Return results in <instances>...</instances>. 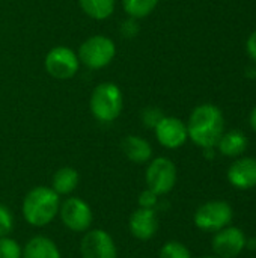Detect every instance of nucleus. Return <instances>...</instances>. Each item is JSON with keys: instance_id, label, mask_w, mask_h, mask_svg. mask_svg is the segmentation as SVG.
Returning <instances> with one entry per match:
<instances>
[{"instance_id": "9b49d317", "label": "nucleus", "mask_w": 256, "mask_h": 258, "mask_svg": "<svg viewBox=\"0 0 256 258\" xmlns=\"http://www.w3.org/2000/svg\"><path fill=\"white\" fill-rule=\"evenodd\" d=\"M246 248V236L237 227H225L213 239V249L219 258H235Z\"/></svg>"}, {"instance_id": "bb28decb", "label": "nucleus", "mask_w": 256, "mask_h": 258, "mask_svg": "<svg viewBox=\"0 0 256 258\" xmlns=\"http://www.w3.org/2000/svg\"><path fill=\"white\" fill-rule=\"evenodd\" d=\"M246 246H247L249 249L255 251V249H256V237H253V239H249V240H246Z\"/></svg>"}, {"instance_id": "39448f33", "label": "nucleus", "mask_w": 256, "mask_h": 258, "mask_svg": "<svg viewBox=\"0 0 256 258\" xmlns=\"http://www.w3.org/2000/svg\"><path fill=\"white\" fill-rule=\"evenodd\" d=\"M60 222L65 228L72 233L83 234L91 230L94 224V213L91 206L80 197H68L66 200L60 201L59 215Z\"/></svg>"}, {"instance_id": "c756f323", "label": "nucleus", "mask_w": 256, "mask_h": 258, "mask_svg": "<svg viewBox=\"0 0 256 258\" xmlns=\"http://www.w3.org/2000/svg\"><path fill=\"white\" fill-rule=\"evenodd\" d=\"M127 258H131V257H127Z\"/></svg>"}, {"instance_id": "20e7f679", "label": "nucleus", "mask_w": 256, "mask_h": 258, "mask_svg": "<svg viewBox=\"0 0 256 258\" xmlns=\"http://www.w3.org/2000/svg\"><path fill=\"white\" fill-rule=\"evenodd\" d=\"M80 63L89 70H101L112 63L116 56L113 39L106 35H94L81 42L77 51Z\"/></svg>"}, {"instance_id": "423d86ee", "label": "nucleus", "mask_w": 256, "mask_h": 258, "mask_svg": "<svg viewBox=\"0 0 256 258\" xmlns=\"http://www.w3.org/2000/svg\"><path fill=\"white\" fill-rule=\"evenodd\" d=\"M146 187L158 197L167 195L177 184V166L167 157H155L148 162L145 172Z\"/></svg>"}, {"instance_id": "ddd939ff", "label": "nucleus", "mask_w": 256, "mask_h": 258, "mask_svg": "<svg viewBox=\"0 0 256 258\" xmlns=\"http://www.w3.org/2000/svg\"><path fill=\"white\" fill-rule=\"evenodd\" d=\"M229 183L241 190L256 187V159L244 157L234 162L228 171Z\"/></svg>"}, {"instance_id": "cd10ccee", "label": "nucleus", "mask_w": 256, "mask_h": 258, "mask_svg": "<svg viewBox=\"0 0 256 258\" xmlns=\"http://www.w3.org/2000/svg\"><path fill=\"white\" fill-rule=\"evenodd\" d=\"M250 125H252V128L256 132V107L252 110V113H250Z\"/></svg>"}, {"instance_id": "aec40b11", "label": "nucleus", "mask_w": 256, "mask_h": 258, "mask_svg": "<svg viewBox=\"0 0 256 258\" xmlns=\"http://www.w3.org/2000/svg\"><path fill=\"white\" fill-rule=\"evenodd\" d=\"M158 258H192V254L184 243L170 240L161 246Z\"/></svg>"}, {"instance_id": "5701e85b", "label": "nucleus", "mask_w": 256, "mask_h": 258, "mask_svg": "<svg viewBox=\"0 0 256 258\" xmlns=\"http://www.w3.org/2000/svg\"><path fill=\"white\" fill-rule=\"evenodd\" d=\"M158 195L155 192H152L151 189H145L139 194V198H137V204L139 207L142 209H154L157 210V204H158Z\"/></svg>"}, {"instance_id": "a878e982", "label": "nucleus", "mask_w": 256, "mask_h": 258, "mask_svg": "<svg viewBox=\"0 0 256 258\" xmlns=\"http://www.w3.org/2000/svg\"><path fill=\"white\" fill-rule=\"evenodd\" d=\"M247 53L256 62V32H253L247 39Z\"/></svg>"}, {"instance_id": "f03ea898", "label": "nucleus", "mask_w": 256, "mask_h": 258, "mask_svg": "<svg viewBox=\"0 0 256 258\" xmlns=\"http://www.w3.org/2000/svg\"><path fill=\"white\" fill-rule=\"evenodd\" d=\"M60 201V197L50 186L32 187L21 204L23 218L30 227H47L57 218Z\"/></svg>"}, {"instance_id": "393cba45", "label": "nucleus", "mask_w": 256, "mask_h": 258, "mask_svg": "<svg viewBox=\"0 0 256 258\" xmlns=\"http://www.w3.org/2000/svg\"><path fill=\"white\" fill-rule=\"evenodd\" d=\"M137 30H139V27H137V23H136L134 18H130V20L125 21L124 26L121 27V32H122L127 38H133V36L137 33Z\"/></svg>"}, {"instance_id": "9d476101", "label": "nucleus", "mask_w": 256, "mask_h": 258, "mask_svg": "<svg viewBox=\"0 0 256 258\" xmlns=\"http://www.w3.org/2000/svg\"><path fill=\"white\" fill-rule=\"evenodd\" d=\"M154 132L160 145L169 150H177L183 147L189 139L187 124L175 116H163L154 127Z\"/></svg>"}, {"instance_id": "2eb2a0df", "label": "nucleus", "mask_w": 256, "mask_h": 258, "mask_svg": "<svg viewBox=\"0 0 256 258\" xmlns=\"http://www.w3.org/2000/svg\"><path fill=\"white\" fill-rule=\"evenodd\" d=\"M23 258H62V254L54 240L38 234L23 246Z\"/></svg>"}, {"instance_id": "dca6fc26", "label": "nucleus", "mask_w": 256, "mask_h": 258, "mask_svg": "<svg viewBox=\"0 0 256 258\" xmlns=\"http://www.w3.org/2000/svg\"><path fill=\"white\" fill-rule=\"evenodd\" d=\"M80 175L77 169L71 166H62L59 168L51 180V189L59 195V197H69L78 186Z\"/></svg>"}, {"instance_id": "f3484780", "label": "nucleus", "mask_w": 256, "mask_h": 258, "mask_svg": "<svg viewBox=\"0 0 256 258\" xmlns=\"http://www.w3.org/2000/svg\"><path fill=\"white\" fill-rule=\"evenodd\" d=\"M249 145V141L246 135L240 130H232L225 135H222L220 141L217 142L219 151L228 157H237L241 156Z\"/></svg>"}, {"instance_id": "7c9ffc66", "label": "nucleus", "mask_w": 256, "mask_h": 258, "mask_svg": "<svg viewBox=\"0 0 256 258\" xmlns=\"http://www.w3.org/2000/svg\"><path fill=\"white\" fill-rule=\"evenodd\" d=\"M0 2H2V0H0Z\"/></svg>"}, {"instance_id": "f257e3e1", "label": "nucleus", "mask_w": 256, "mask_h": 258, "mask_svg": "<svg viewBox=\"0 0 256 258\" xmlns=\"http://www.w3.org/2000/svg\"><path fill=\"white\" fill-rule=\"evenodd\" d=\"M223 130V113L217 106L213 104L198 106L192 112L187 124L189 138L201 148H214L220 141Z\"/></svg>"}, {"instance_id": "6e6552de", "label": "nucleus", "mask_w": 256, "mask_h": 258, "mask_svg": "<svg viewBox=\"0 0 256 258\" xmlns=\"http://www.w3.org/2000/svg\"><path fill=\"white\" fill-rule=\"evenodd\" d=\"M44 67L48 76L57 80H68L77 74L80 60L72 48L66 45H56L45 54Z\"/></svg>"}, {"instance_id": "4be33fe9", "label": "nucleus", "mask_w": 256, "mask_h": 258, "mask_svg": "<svg viewBox=\"0 0 256 258\" xmlns=\"http://www.w3.org/2000/svg\"><path fill=\"white\" fill-rule=\"evenodd\" d=\"M14 227H15V218L12 210L8 206L0 204V237L11 236Z\"/></svg>"}, {"instance_id": "4468645a", "label": "nucleus", "mask_w": 256, "mask_h": 258, "mask_svg": "<svg viewBox=\"0 0 256 258\" xmlns=\"http://www.w3.org/2000/svg\"><path fill=\"white\" fill-rule=\"evenodd\" d=\"M121 148L125 157L133 163L143 165L152 159V147L142 136H136V135L125 136L121 142Z\"/></svg>"}, {"instance_id": "0eeeda50", "label": "nucleus", "mask_w": 256, "mask_h": 258, "mask_svg": "<svg viewBox=\"0 0 256 258\" xmlns=\"http://www.w3.org/2000/svg\"><path fill=\"white\" fill-rule=\"evenodd\" d=\"M195 225L205 233H217L232 221V209L225 201H210L202 204L193 216Z\"/></svg>"}, {"instance_id": "6ab92c4d", "label": "nucleus", "mask_w": 256, "mask_h": 258, "mask_svg": "<svg viewBox=\"0 0 256 258\" xmlns=\"http://www.w3.org/2000/svg\"><path fill=\"white\" fill-rule=\"evenodd\" d=\"M157 5L158 0H122L125 14L134 20H140L151 15L157 8Z\"/></svg>"}, {"instance_id": "412c9836", "label": "nucleus", "mask_w": 256, "mask_h": 258, "mask_svg": "<svg viewBox=\"0 0 256 258\" xmlns=\"http://www.w3.org/2000/svg\"><path fill=\"white\" fill-rule=\"evenodd\" d=\"M0 258H23V246L12 237H0Z\"/></svg>"}, {"instance_id": "b1692460", "label": "nucleus", "mask_w": 256, "mask_h": 258, "mask_svg": "<svg viewBox=\"0 0 256 258\" xmlns=\"http://www.w3.org/2000/svg\"><path fill=\"white\" fill-rule=\"evenodd\" d=\"M163 116L164 115H163V112L160 109H157V107H146L142 112V122H143V125H146L149 128H154Z\"/></svg>"}, {"instance_id": "a211bd4d", "label": "nucleus", "mask_w": 256, "mask_h": 258, "mask_svg": "<svg viewBox=\"0 0 256 258\" xmlns=\"http://www.w3.org/2000/svg\"><path fill=\"white\" fill-rule=\"evenodd\" d=\"M81 11L94 20H107L115 12L116 0H78Z\"/></svg>"}, {"instance_id": "7ed1b4c3", "label": "nucleus", "mask_w": 256, "mask_h": 258, "mask_svg": "<svg viewBox=\"0 0 256 258\" xmlns=\"http://www.w3.org/2000/svg\"><path fill=\"white\" fill-rule=\"evenodd\" d=\"M89 109L94 118L103 124L118 119L124 109V95L121 88L113 82L97 85L89 98Z\"/></svg>"}, {"instance_id": "1a4fd4ad", "label": "nucleus", "mask_w": 256, "mask_h": 258, "mask_svg": "<svg viewBox=\"0 0 256 258\" xmlns=\"http://www.w3.org/2000/svg\"><path fill=\"white\" fill-rule=\"evenodd\" d=\"M81 258H118V248L113 237L101 228L88 230L80 240Z\"/></svg>"}, {"instance_id": "f8f14e48", "label": "nucleus", "mask_w": 256, "mask_h": 258, "mask_svg": "<svg viewBox=\"0 0 256 258\" xmlns=\"http://www.w3.org/2000/svg\"><path fill=\"white\" fill-rule=\"evenodd\" d=\"M130 234L142 242H148L155 237L158 231V216L154 209H136L128 219Z\"/></svg>"}, {"instance_id": "c85d7f7f", "label": "nucleus", "mask_w": 256, "mask_h": 258, "mask_svg": "<svg viewBox=\"0 0 256 258\" xmlns=\"http://www.w3.org/2000/svg\"><path fill=\"white\" fill-rule=\"evenodd\" d=\"M204 258H219V257H204Z\"/></svg>"}]
</instances>
